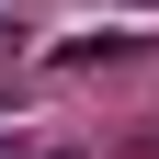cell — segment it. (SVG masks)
<instances>
[{
    "label": "cell",
    "mask_w": 159,
    "mask_h": 159,
    "mask_svg": "<svg viewBox=\"0 0 159 159\" xmlns=\"http://www.w3.org/2000/svg\"><path fill=\"white\" fill-rule=\"evenodd\" d=\"M114 57H136V34H80V46L57 57V68H114Z\"/></svg>",
    "instance_id": "6da1fadb"
},
{
    "label": "cell",
    "mask_w": 159,
    "mask_h": 159,
    "mask_svg": "<svg viewBox=\"0 0 159 159\" xmlns=\"http://www.w3.org/2000/svg\"><path fill=\"white\" fill-rule=\"evenodd\" d=\"M0 159H34V136H0Z\"/></svg>",
    "instance_id": "7a4b0ae2"
},
{
    "label": "cell",
    "mask_w": 159,
    "mask_h": 159,
    "mask_svg": "<svg viewBox=\"0 0 159 159\" xmlns=\"http://www.w3.org/2000/svg\"><path fill=\"white\" fill-rule=\"evenodd\" d=\"M125 11H159V0H125Z\"/></svg>",
    "instance_id": "277c9868"
},
{
    "label": "cell",
    "mask_w": 159,
    "mask_h": 159,
    "mask_svg": "<svg viewBox=\"0 0 159 159\" xmlns=\"http://www.w3.org/2000/svg\"><path fill=\"white\" fill-rule=\"evenodd\" d=\"M34 159H91V148H34Z\"/></svg>",
    "instance_id": "3957f363"
}]
</instances>
